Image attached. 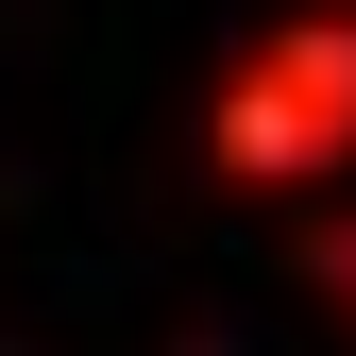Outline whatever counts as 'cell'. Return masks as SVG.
<instances>
[{"mask_svg": "<svg viewBox=\"0 0 356 356\" xmlns=\"http://www.w3.org/2000/svg\"><path fill=\"white\" fill-rule=\"evenodd\" d=\"M204 153H220V187H339L356 170V17H289V34H254L238 85H220V119H204Z\"/></svg>", "mask_w": 356, "mask_h": 356, "instance_id": "6da1fadb", "label": "cell"}, {"mask_svg": "<svg viewBox=\"0 0 356 356\" xmlns=\"http://www.w3.org/2000/svg\"><path fill=\"white\" fill-rule=\"evenodd\" d=\"M305 272H323V305H339V339H356V220H323V238H305Z\"/></svg>", "mask_w": 356, "mask_h": 356, "instance_id": "7a4b0ae2", "label": "cell"}]
</instances>
